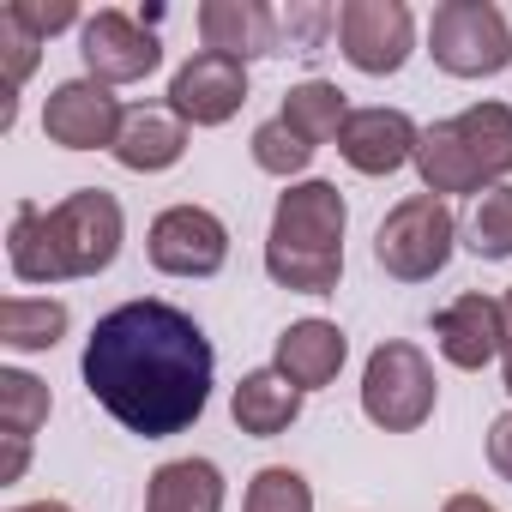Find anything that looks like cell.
Returning a JSON list of instances; mask_svg holds the SVG:
<instances>
[{"label":"cell","mask_w":512,"mask_h":512,"mask_svg":"<svg viewBox=\"0 0 512 512\" xmlns=\"http://www.w3.org/2000/svg\"><path fill=\"white\" fill-rule=\"evenodd\" d=\"M187 157V121L175 109H157V103H139L127 109V127L115 139V163L133 169V175H163Z\"/></svg>","instance_id":"obj_15"},{"label":"cell","mask_w":512,"mask_h":512,"mask_svg":"<svg viewBox=\"0 0 512 512\" xmlns=\"http://www.w3.org/2000/svg\"><path fill=\"white\" fill-rule=\"evenodd\" d=\"M121 127H127V109L97 79H61L43 103V133L67 151H115Z\"/></svg>","instance_id":"obj_9"},{"label":"cell","mask_w":512,"mask_h":512,"mask_svg":"<svg viewBox=\"0 0 512 512\" xmlns=\"http://www.w3.org/2000/svg\"><path fill=\"white\" fill-rule=\"evenodd\" d=\"M49 386L25 368H0V428H7V440H31L43 422H49Z\"/></svg>","instance_id":"obj_24"},{"label":"cell","mask_w":512,"mask_h":512,"mask_svg":"<svg viewBox=\"0 0 512 512\" xmlns=\"http://www.w3.org/2000/svg\"><path fill=\"white\" fill-rule=\"evenodd\" d=\"M145 253L163 278H217L229 260V223L205 205H169L151 217Z\"/></svg>","instance_id":"obj_6"},{"label":"cell","mask_w":512,"mask_h":512,"mask_svg":"<svg viewBox=\"0 0 512 512\" xmlns=\"http://www.w3.org/2000/svg\"><path fill=\"white\" fill-rule=\"evenodd\" d=\"M266 272L272 284L296 296H332L344 278V253H296V247H266Z\"/></svg>","instance_id":"obj_23"},{"label":"cell","mask_w":512,"mask_h":512,"mask_svg":"<svg viewBox=\"0 0 512 512\" xmlns=\"http://www.w3.org/2000/svg\"><path fill=\"white\" fill-rule=\"evenodd\" d=\"M428 55L452 79H494L512 67V25L494 0H446L428 19Z\"/></svg>","instance_id":"obj_5"},{"label":"cell","mask_w":512,"mask_h":512,"mask_svg":"<svg viewBox=\"0 0 512 512\" xmlns=\"http://www.w3.org/2000/svg\"><path fill=\"white\" fill-rule=\"evenodd\" d=\"M416 145H422V127L404 109H350L338 133V151L356 175H398L404 163H416Z\"/></svg>","instance_id":"obj_12"},{"label":"cell","mask_w":512,"mask_h":512,"mask_svg":"<svg viewBox=\"0 0 512 512\" xmlns=\"http://www.w3.org/2000/svg\"><path fill=\"white\" fill-rule=\"evenodd\" d=\"M13 512H73L67 500H31V506H13Z\"/></svg>","instance_id":"obj_34"},{"label":"cell","mask_w":512,"mask_h":512,"mask_svg":"<svg viewBox=\"0 0 512 512\" xmlns=\"http://www.w3.org/2000/svg\"><path fill=\"white\" fill-rule=\"evenodd\" d=\"M338 49L356 73L386 79L416 49V19L404 0H344L338 7Z\"/></svg>","instance_id":"obj_7"},{"label":"cell","mask_w":512,"mask_h":512,"mask_svg":"<svg viewBox=\"0 0 512 512\" xmlns=\"http://www.w3.org/2000/svg\"><path fill=\"white\" fill-rule=\"evenodd\" d=\"M145 512H223V470L211 458H169L151 470Z\"/></svg>","instance_id":"obj_19"},{"label":"cell","mask_w":512,"mask_h":512,"mask_svg":"<svg viewBox=\"0 0 512 512\" xmlns=\"http://www.w3.org/2000/svg\"><path fill=\"white\" fill-rule=\"evenodd\" d=\"M452 133H458L464 157L476 163L482 187H506V175H512V109L506 103H470L464 115H452Z\"/></svg>","instance_id":"obj_18"},{"label":"cell","mask_w":512,"mask_h":512,"mask_svg":"<svg viewBox=\"0 0 512 512\" xmlns=\"http://www.w3.org/2000/svg\"><path fill=\"white\" fill-rule=\"evenodd\" d=\"M13 25H25L37 43H49L55 31H67V25H79V7L73 0H13V7H0Z\"/></svg>","instance_id":"obj_29"},{"label":"cell","mask_w":512,"mask_h":512,"mask_svg":"<svg viewBox=\"0 0 512 512\" xmlns=\"http://www.w3.org/2000/svg\"><path fill=\"white\" fill-rule=\"evenodd\" d=\"M127 235L121 199L103 187H79L61 205H13L7 229V266L19 284H67V278H97L115 266Z\"/></svg>","instance_id":"obj_2"},{"label":"cell","mask_w":512,"mask_h":512,"mask_svg":"<svg viewBox=\"0 0 512 512\" xmlns=\"http://www.w3.org/2000/svg\"><path fill=\"white\" fill-rule=\"evenodd\" d=\"M434 344H440V356L452 368L476 374V368H488L506 350V308L494 296H476L470 290V296H458V302H446L434 314Z\"/></svg>","instance_id":"obj_13"},{"label":"cell","mask_w":512,"mask_h":512,"mask_svg":"<svg viewBox=\"0 0 512 512\" xmlns=\"http://www.w3.org/2000/svg\"><path fill=\"white\" fill-rule=\"evenodd\" d=\"M344 356H350V338H344L332 320H296V326L278 332V362H272V368H278L296 392H320V386L338 380Z\"/></svg>","instance_id":"obj_14"},{"label":"cell","mask_w":512,"mask_h":512,"mask_svg":"<svg viewBox=\"0 0 512 512\" xmlns=\"http://www.w3.org/2000/svg\"><path fill=\"white\" fill-rule=\"evenodd\" d=\"M302 398H308V392H296L278 368H253V374L235 380L229 416H235V428L253 434V440H278V434H290V422L302 416Z\"/></svg>","instance_id":"obj_17"},{"label":"cell","mask_w":512,"mask_h":512,"mask_svg":"<svg viewBox=\"0 0 512 512\" xmlns=\"http://www.w3.org/2000/svg\"><path fill=\"white\" fill-rule=\"evenodd\" d=\"M344 229H350V205L332 181H296L290 193H278L272 211V241L266 247H296V253H344Z\"/></svg>","instance_id":"obj_11"},{"label":"cell","mask_w":512,"mask_h":512,"mask_svg":"<svg viewBox=\"0 0 512 512\" xmlns=\"http://www.w3.org/2000/svg\"><path fill=\"white\" fill-rule=\"evenodd\" d=\"M488 464L500 482H512V410L494 416V428H488Z\"/></svg>","instance_id":"obj_30"},{"label":"cell","mask_w":512,"mask_h":512,"mask_svg":"<svg viewBox=\"0 0 512 512\" xmlns=\"http://www.w3.org/2000/svg\"><path fill=\"white\" fill-rule=\"evenodd\" d=\"M241 103H247V61L235 55L199 49L169 79V109L193 127H223L229 115H241Z\"/></svg>","instance_id":"obj_10"},{"label":"cell","mask_w":512,"mask_h":512,"mask_svg":"<svg viewBox=\"0 0 512 512\" xmlns=\"http://www.w3.org/2000/svg\"><path fill=\"white\" fill-rule=\"evenodd\" d=\"M440 512H500V506H494V500H482V494H452Z\"/></svg>","instance_id":"obj_32"},{"label":"cell","mask_w":512,"mask_h":512,"mask_svg":"<svg viewBox=\"0 0 512 512\" xmlns=\"http://www.w3.org/2000/svg\"><path fill=\"white\" fill-rule=\"evenodd\" d=\"M314 151L326 145V139H338L344 133V121H350V109H344V91L332 85V79H302V85H290V97H284V109H278Z\"/></svg>","instance_id":"obj_22"},{"label":"cell","mask_w":512,"mask_h":512,"mask_svg":"<svg viewBox=\"0 0 512 512\" xmlns=\"http://www.w3.org/2000/svg\"><path fill=\"white\" fill-rule=\"evenodd\" d=\"M79 374H85V392L127 434L169 440L205 416L217 356L193 314L169 302H121L91 326Z\"/></svg>","instance_id":"obj_1"},{"label":"cell","mask_w":512,"mask_h":512,"mask_svg":"<svg viewBox=\"0 0 512 512\" xmlns=\"http://www.w3.org/2000/svg\"><path fill=\"white\" fill-rule=\"evenodd\" d=\"M500 308H506V350H500V362H506V392H512V290L500 296Z\"/></svg>","instance_id":"obj_33"},{"label":"cell","mask_w":512,"mask_h":512,"mask_svg":"<svg viewBox=\"0 0 512 512\" xmlns=\"http://www.w3.org/2000/svg\"><path fill=\"white\" fill-rule=\"evenodd\" d=\"M470 253L512 260V187H488L470 211Z\"/></svg>","instance_id":"obj_27"},{"label":"cell","mask_w":512,"mask_h":512,"mask_svg":"<svg viewBox=\"0 0 512 512\" xmlns=\"http://www.w3.org/2000/svg\"><path fill=\"white\" fill-rule=\"evenodd\" d=\"M79 55H85V79H97V85L115 91V85L151 79L157 61H163V43H157L133 13L103 7V13H91V19L79 25Z\"/></svg>","instance_id":"obj_8"},{"label":"cell","mask_w":512,"mask_h":512,"mask_svg":"<svg viewBox=\"0 0 512 512\" xmlns=\"http://www.w3.org/2000/svg\"><path fill=\"white\" fill-rule=\"evenodd\" d=\"M37 37L25 31V25H13L7 13H0V73H7V103H0V127H13V97H19V85L31 79V67H37Z\"/></svg>","instance_id":"obj_28"},{"label":"cell","mask_w":512,"mask_h":512,"mask_svg":"<svg viewBox=\"0 0 512 512\" xmlns=\"http://www.w3.org/2000/svg\"><path fill=\"white\" fill-rule=\"evenodd\" d=\"M241 512H314V488H308L302 470H290V464H266L260 476L247 482Z\"/></svg>","instance_id":"obj_26"},{"label":"cell","mask_w":512,"mask_h":512,"mask_svg":"<svg viewBox=\"0 0 512 512\" xmlns=\"http://www.w3.org/2000/svg\"><path fill=\"white\" fill-rule=\"evenodd\" d=\"M67 302L55 296H7L0 302V344L19 350V356H37V350H55L67 338Z\"/></svg>","instance_id":"obj_20"},{"label":"cell","mask_w":512,"mask_h":512,"mask_svg":"<svg viewBox=\"0 0 512 512\" xmlns=\"http://www.w3.org/2000/svg\"><path fill=\"white\" fill-rule=\"evenodd\" d=\"M253 163H260L266 175H278V181H290V175H302V169L314 163V145H308L284 115H272V121L253 127Z\"/></svg>","instance_id":"obj_25"},{"label":"cell","mask_w":512,"mask_h":512,"mask_svg":"<svg viewBox=\"0 0 512 512\" xmlns=\"http://www.w3.org/2000/svg\"><path fill=\"white\" fill-rule=\"evenodd\" d=\"M452 247H458V217H452V205L434 199V193L398 199V205L380 217V229H374V260H380V272L398 278V284H428V278H440L446 260H452Z\"/></svg>","instance_id":"obj_3"},{"label":"cell","mask_w":512,"mask_h":512,"mask_svg":"<svg viewBox=\"0 0 512 512\" xmlns=\"http://www.w3.org/2000/svg\"><path fill=\"white\" fill-rule=\"evenodd\" d=\"M440 404V380H434V362L404 344V338H386L368 368H362V416L386 434H416Z\"/></svg>","instance_id":"obj_4"},{"label":"cell","mask_w":512,"mask_h":512,"mask_svg":"<svg viewBox=\"0 0 512 512\" xmlns=\"http://www.w3.org/2000/svg\"><path fill=\"white\" fill-rule=\"evenodd\" d=\"M199 37L217 55L253 61V55L278 49V13L260 7V0H205V7H199Z\"/></svg>","instance_id":"obj_16"},{"label":"cell","mask_w":512,"mask_h":512,"mask_svg":"<svg viewBox=\"0 0 512 512\" xmlns=\"http://www.w3.org/2000/svg\"><path fill=\"white\" fill-rule=\"evenodd\" d=\"M31 464V440H7V458H0V482H19Z\"/></svg>","instance_id":"obj_31"},{"label":"cell","mask_w":512,"mask_h":512,"mask_svg":"<svg viewBox=\"0 0 512 512\" xmlns=\"http://www.w3.org/2000/svg\"><path fill=\"white\" fill-rule=\"evenodd\" d=\"M416 175H422V193H434V199H446V193H482V175H476V163L464 157V145H458L452 121L422 127Z\"/></svg>","instance_id":"obj_21"}]
</instances>
